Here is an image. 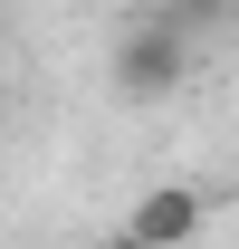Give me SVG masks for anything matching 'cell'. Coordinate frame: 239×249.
<instances>
[{
	"instance_id": "7a4b0ae2",
	"label": "cell",
	"mask_w": 239,
	"mask_h": 249,
	"mask_svg": "<svg viewBox=\"0 0 239 249\" xmlns=\"http://www.w3.org/2000/svg\"><path fill=\"white\" fill-rule=\"evenodd\" d=\"M201 220H210V201H201L191 182H153L144 201L115 220V249H182L191 230H201Z\"/></svg>"
},
{
	"instance_id": "6da1fadb",
	"label": "cell",
	"mask_w": 239,
	"mask_h": 249,
	"mask_svg": "<svg viewBox=\"0 0 239 249\" xmlns=\"http://www.w3.org/2000/svg\"><path fill=\"white\" fill-rule=\"evenodd\" d=\"M182 77H191V38H182V19H144V29L115 48V87H124V96H172Z\"/></svg>"
}]
</instances>
